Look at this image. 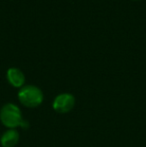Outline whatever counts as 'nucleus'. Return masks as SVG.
<instances>
[{
  "label": "nucleus",
  "mask_w": 146,
  "mask_h": 147,
  "mask_svg": "<svg viewBox=\"0 0 146 147\" xmlns=\"http://www.w3.org/2000/svg\"><path fill=\"white\" fill-rule=\"evenodd\" d=\"M19 141V133L15 129H8L2 134L0 143L3 147H14Z\"/></svg>",
  "instance_id": "5"
},
{
  "label": "nucleus",
  "mask_w": 146,
  "mask_h": 147,
  "mask_svg": "<svg viewBox=\"0 0 146 147\" xmlns=\"http://www.w3.org/2000/svg\"><path fill=\"white\" fill-rule=\"evenodd\" d=\"M43 92L35 85H25L18 91L20 103L28 108H35L43 102Z\"/></svg>",
  "instance_id": "2"
},
{
  "label": "nucleus",
  "mask_w": 146,
  "mask_h": 147,
  "mask_svg": "<svg viewBox=\"0 0 146 147\" xmlns=\"http://www.w3.org/2000/svg\"><path fill=\"white\" fill-rule=\"evenodd\" d=\"M75 98L70 93H61L54 98L52 103L53 109L58 113H67L73 109Z\"/></svg>",
  "instance_id": "3"
},
{
  "label": "nucleus",
  "mask_w": 146,
  "mask_h": 147,
  "mask_svg": "<svg viewBox=\"0 0 146 147\" xmlns=\"http://www.w3.org/2000/svg\"><path fill=\"white\" fill-rule=\"evenodd\" d=\"M6 77L10 84L13 87L19 88L23 87L24 83H25V75L20 69L16 67H11L7 70L6 73Z\"/></svg>",
  "instance_id": "4"
},
{
  "label": "nucleus",
  "mask_w": 146,
  "mask_h": 147,
  "mask_svg": "<svg viewBox=\"0 0 146 147\" xmlns=\"http://www.w3.org/2000/svg\"><path fill=\"white\" fill-rule=\"evenodd\" d=\"M0 120L8 129H15L16 127L28 128L29 124L22 117V112L17 105L7 103L0 110Z\"/></svg>",
  "instance_id": "1"
}]
</instances>
